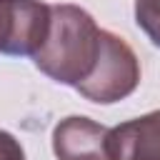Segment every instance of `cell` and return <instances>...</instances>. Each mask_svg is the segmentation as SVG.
I'll list each match as a JSON object with an SVG mask.
<instances>
[{"label": "cell", "mask_w": 160, "mask_h": 160, "mask_svg": "<svg viewBox=\"0 0 160 160\" xmlns=\"http://www.w3.org/2000/svg\"><path fill=\"white\" fill-rule=\"evenodd\" d=\"M0 160H25V150L15 135L0 130Z\"/></svg>", "instance_id": "obj_7"}, {"label": "cell", "mask_w": 160, "mask_h": 160, "mask_svg": "<svg viewBox=\"0 0 160 160\" xmlns=\"http://www.w3.org/2000/svg\"><path fill=\"white\" fill-rule=\"evenodd\" d=\"M112 160H160V110L110 128Z\"/></svg>", "instance_id": "obj_5"}, {"label": "cell", "mask_w": 160, "mask_h": 160, "mask_svg": "<svg viewBox=\"0 0 160 160\" xmlns=\"http://www.w3.org/2000/svg\"><path fill=\"white\" fill-rule=\"evenodd\" d=\"M52 152L58 160H112L110 128L85 118H62L52 130Z\"/></svg>", "instance_id": "obj_4"}, {"label": "cell", "mask_w": 160, "mask_h": 160, "mask_svg": "<svg viewBox=\"0 0 160 160\" xmlns=\"http://www.w3.org/2000/svg\"><path fill=\"white\" fill-rule=\"evenodd\" d=\"M0 5H2V0H0Z\"/></svg>", "instance_id": "obj_8"}, {"label": "cell", "mask_w": 160, "mask_h": 160, "mask_svg": "<svg viewBox=\"0 0 160 160\" xmlns=\"http://www.w3.org/2000/svg\"><path fill=\"white\" fill-rule=\"evenodd\" d=\"M138 85H140V60L135 50L120 35L102 30L95 68L75 90L90 102L112 105L132 95Z\"/></svg>", "instance_id": "obj_2"}, {"label": "cell", "mask_w": 160, "mask_h": 160, "mask_svg": "<svg viewBox=\"0 0 160 160\" xmlns=\"http://www.w3.org/2000/svg\"><path fill=\"white\" fill-rule=\"evenodd\" d=\"M50 32L32 55L35 68L60 85L78 88L95 68L102 30L78 5H50Z\"/></svg>", "instance_id": "obj_1"}, {"label": "cell", "mask_w": 160, "mask_h": 160, "mask_svg": "<svg viewBox=\"0 0 160 160\" xmlns=\"http://www.w3.org/2000/svg\"><path fill=\"white\" fill-rule=\"evenodd\" d=\"M135 22L148 40L160 48V0H135Z\"/></svg>", "instance_id": "obj_6"}, {"label": "cell", "mask_w": 160, "mask_h": 160, "mask_svg": "<svg viewBox=\"0 0 160 160\" xmlns=\"http://www.w3.org/2000/svg\"><path fill=\"white\" fill-rule=\"evenodd\" d=\"M50 5L40 0H2L0 5V52L32 58L50 32Z\"/></svg>", "instance_id": "obj_3"}]
</instances>
